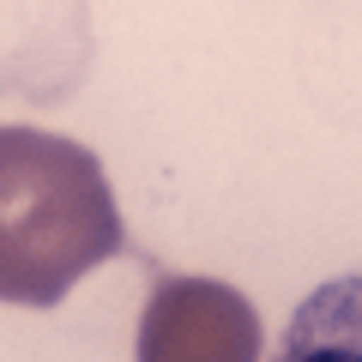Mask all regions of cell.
Instances as JSON below:
<instances>
[{"label":"cell","mask_w":362,"mask_h":362,"mask_svg":"<svg viewBox=\"0 0 362 362\" xmlns=\"http://www.w3.org/2000/svg\"><path fill=\"white\" fill-rule=\"evenodd\" d=\"M127 247L97 151L37 127H0V302L54 308L90 266Z\"/></svg>","instance_id":"6da1fadb"},{"label":"cell","mask_w":362,"mask_h":362,"mask_svg":"<svg viewBox=\"0 0 362 362\" xmlns=\"http://www.w3.org/2000/svg\"><path fill=\"white\" fill-rule=\"evenodd\" d=\"M139 362H259V314L218 278H163L139 314Z\"/></svg>","instance_id":"7a4b0ae2"},{"label":"cell","mask_w":362,"mask_h":362,"mask_svg":"<svg viewBox=\"0 0 362 362\" xmlns=\"http://www.w3.org/2000/svg\"><path fill=\"white\" fill-rule=\"evenodd\" d=\"M278 362H356V284H332L302 302Z\"/></svg>","instance_id":"3957f363"}]
</instances>
